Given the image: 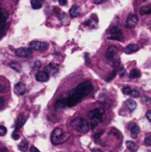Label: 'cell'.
Masks as SVG:
<instances>
[{
  "label": "cell",
  "mask_w": 151,
  "mask_h": 152,
  "mask_svg": "<svg viewBox=\"0 0 151 152\" xmlns=\"http://www.w3.org/2000/svg\"><path fill=\"white\" fill-rule=\"evenodd\" d=\"M109 36L108 37L109 39L111 40H117V41H123V32L122 30L117 27H112L109 29Z\"/></svg>",
  "instance_id": "cell-6"
},
{
  "label": "cell",
  "mask_w": 151,
  "mask_h": 152,
  "mask_svg": "<svg viewBox=\"0 0 151 152\" xmlns=\"http://www.w3.org/2000/svg\"><path fill=\"white\" fill-rule=\"evenodd\" d=\"M26 92V86L25 84L19 82L14 86V93L18 95H23Z\"/></svg>",
  "instance_id": "cell-12"
},
{
  "label": "cell",
  "mask_w": 151,
  "mask_h": 152,
  "mask_svg": "<svg viewBox=\"0 0 151 152\" xmlns=\"http://www.w3.org/2000/svg\"><path fill=\"white\" fill-rule=\"evenodd\" d=\"M143 1H146V0H143Z\"/></svg>",
  "instance_id": "cell-42"
},
{
  "label": "cell",
  "mask_w": 151,
  "mask_h": 152,
  "mask_svg": "<svg viewBox=\"0 0 151 152\" xmlns=\"http://www.w3.org/2000/svg\"><path fill=\"white\" fill-rule=\"evenodd\" d=\"M104 0H94V4H101V3H102Z\"/></svg>",
  "instance_id": "cell-40"
},
{
  "label": "cell",
  "mask_w": 151,
  "mask_h": 152,
  "mask_svg": "<svg viewBox=\"0 0 151 152\" xmlns=\"http://www.w3.org/2000/svg\"><path fill=\"white\" fill-rule=\"evenodd\" d=\"M106 61L113 68H117L120 65V60L118 58V50L115 45H111L106 52Z\"/></svg>",
  "instance_id": "cell-2"
},
{
  "label": "cell",
  "mask_w": 151,
  "mask_h": 152,
  "mask_svg": "<svg viewBox=\"0 0 151 152\" xmlns=\"http://www.w3.org/2000/svg\"><path fill=\"white\" fill-rule=\"evenodd\" d=\"M18 148H19V150H20V151H22V152L27 151H28V142H26V141H22V142L19 144Z\"/></svg>",
  "instance_id": "cell-22"
},
{
  "label": "cell",
  "mask_w": 151,
  "mask_h": 152,
  "mask_svg": "<svg viewBox=\"0 0 151 152\" xmlns=\"http://www.w3.org/2000/svg\"><path fill=\"white\" fill-rule=\"evenodd\" d=\"M69 137H70L69 133L64 132L61 128H55L53 130V132L52 133L51 140L53 144L59 145V144H62L65 142H67Z\"/></svg>",
  "instance_id": "cell-3"
},
{
  "label": "cell",
  "mask_w": 151,
  "mask_h": 152,
  "mask_svg": "<svg viewBox=\"0 0 151 152\" xmlns=\"http://www.w3.org/2000/svg\"><path fill=\"white\" fill-rule=\"evenodd\" d=\"M53 1H56V0H53Z\"/></svg>",
  "instance_id": "cell-43"
},
{
  "label": "cell",
  "mask_w": 151,
  "mask_h": 152,
  "mask_svg": "<svg viewBox=\"0 0 151 152\" xmlns=\"http://www.w3.org/2000/svg\"><path fill=\"white\" fill-rule=\"evenodd\" d=\"M15 54L18 57H21V58H27L28 56H30L32 54V50L31 48H26V47H20L16 49L15 51Z\"/></svg>",
  "instance_id": "cell-9"
},
{
  "label": "cell",
  "mask_w": 151,
  "mask_h": 152,
  "mask_svg": "<svg viewBox=\"0 0 151 152\" xmlns=\"http://www.w3.org/2000/svg\"><path fill=\"white\" fill-rule=\"evenodd\" d=\"M130 95H131V96H133V97H134V98H137V97H139V96H140V93H139V91L133 89V90H132V93H131V94H130Z\"/></svg>",
  "instance_id": "cell-29"
},
{
  "label": "cell",
  "mask_w": 151,
  "mask_h": 152,
  "mask_svg": "<svg viewBox=\"0 0 151 152\" xmlns=\"http://www.w3.org/2000/svg\"><path fill=\"white\" fill-rule=\"evenodd\" d=\"M103 114H104V110L102 109H100V108H97V109H94L93 110H90L87 113V117L90 119L91 126H92L93 129L95 128L102 121Z\"/></svg>",
  "instance_id": "cell-4"
},
{
  "label": "cell",
  "mask_w": 151,
  "mask_h": 152,
  "mask_svg": "<svg viewBox=\"0 0 151 152\" xmlns=\"http://www.w3.org/2000/svg\"><path fill=\"white\" fill-rule=\"evenodd\" d=\"M9 17L8 12L4 10L3 8L0 7V36H2L4 32V28H5V23L6 20Z\"/></svg>",
  "instance_id": "cell-7"
},
{
  "label": "cell",
  "mask_w": 151,
  "mask_h": 152,
  "mask_svg": "<svg viewBox=\"0 0 151 152\" xmlns=\"http://www.w3.org/2000/svg\"><path fill=\"white\" fill-rule=\"evenodd\" d=\"M129 77L131 78H138L141 77V72L139 69H133L130 71V74H129Z\"/></svg>",
  "instance_id": "cell-21"
},
{
  "label": "cell",
  "mask_w": 151,
  "mask_h": 152,
  "mask_svg": "<svg viewBox=\"0 0 151 152\" xmlns=\"http://www.w3.org/2000/svg\"><path fill=\"white\" fill-rule=\"evenodd\" d=\"M6 133H7V129L4 126H0V136L5 135Z\"/></svg>",
  "instance_id": "cell-28"
},
{
  "label": "cell",
  "mask_w": 151,
  "mask_h": 152,
  "mask_svg": "<svg viewBox=\"0 0 151 152\" xmlns=\"http://www.w3.org/2000/svg\"><path fill=\"white\" fill-rule=\"evenodd\" d=\"M40 67H41V61H35V63H34V68H35V69H39Z\"/></svg>",
  "instance_id": "cell-34"
},
{
  "label": "cell",
  "mask_w": 151,
  "mask_h": 152,
  "mask_svg": "<svg viewBox=\"0 0 151 152\" xmlns=\"http://www.w3.org/2000/svg\"><path fill=\"white\" fill-rule=\"evenodd\" d=\"M26 122V118L24 117L23 114H20L17 118V121L15 123V132H17L20 128H21L23 126V125Z\"/></svg>",
  "instance_id": "cell-13"
},
{
  "label": "cell",
  "mask_w": 151,
  "mask_h": 152,
  "mask_svg": "<svg viewBox=\"0 0 151 152\" xmlns=\"http://www.w3.org/2000/svg\"><path fill=\"white\" fill-rule=\"evenodd\" d=\"M126 146L127 148L129 149V151H131L132 152H135L137 151V147H136V144L132 142V141H127L126 142Z\"/></svg>",
  "instance_id": "cell-24"
},
{
  "label": "cell",
  "mask_w": 151,
  "mask_h": 152,
  "mask_svg": "<svg viewBox=\"0 0 151 152\" xmlns=\"http://www.w3.org/2000/svg\"><path fill=\"white\" fill-rule=\"evenodd\" d=\"M93 85L89 81H85L79 84L75 89L69 92L65 97L60 98L57 101L56 108L76 106L83 98L88 96L93 91Z\"/></svg>",
  "instance_id": "cell-1"
},
{
  "label": "cell",
  "mask_w": 151,
  "mask_h": 152,
  "mask_svg": "<svg viewBox=\"0 0 151 152\" xmlns=\"http://www.w3.org/2000/svg\"><path fill=\"white\" fill-rule=\"evenodd\" d=\"M145 144L147 146H151V134H148L145 138Z\"/></svg>",
  "instance_id": "cell-27"
},
{
  "label": "cell",
  "mask_w": 151,
  "mask_h": 152,
  "mask_svg": "<svg viewBox=\"0 0 151 152\" xmlns=\"http://www.w3.org/2000/svg\"><path fill=\"white\" fill-rule=\"evenodd\" d=\"M142 102H145V103H147V104H151V98L145 96V97H143Z\"/></svg>",
  "instance_id": "cell-30"
},
{
  "label": "cell",
  "mask_w": 151,
  "mask_h": 152,
  "mask_svg": "<svg viewBox=\"0 0 151 152\" xmlns=\"http://www.w3.org/2000/svg\"><path fill=\"white\" fill-rule=\"evenodd\" d=\"M44 4V0H31V6L33 9H40Z\"/></svg>",
  "instance_id": "cell-19"
},
{
  "label": "cell",
  "mask_w": 151,
  "mask_h": 152,
  "mask_svg": "<svg viewBox=\"0 0 151 152\" xmlns=\"http://www.w3.org/2000/svg\"><path fill=\"white\" fill-rule=\"evenodd\" d=\"M67 2H68L67 0H59V4H60L61 5H62V6H63V5H66V4H67Z\"/></svg>",
  "instance_id": "cell-37"
},
{
  "label": "cell",
  "mask_w": 151,
  "mask_h": 152,
  "mask_svg": "<svg viewBox=\"0 0 151 152\" xmlns=\"http://www.w3.org/2000/svg\"><path fill=\"white\" fill-rule=\"evenodd\" d=\"M102 133H103V131H100L99 133H97V134H93V138H94V140H95V141H97V140L100 138V136L102 134Z\"/></svg>",
  "instance_id": "cell-31"
},
{
  "label": "cell",
  "mask_w": 151,
  "mask_h": 152,
  "mask_svg": "<svg viewBox=\"0 0 151 152\" xmlns=\"http://www.w3.org/2000/svg\"><path fill=\"white\" fill-rule=\"evenodd\" d=\"M80 13V8L79 6L77 5H74L72 6L70 9H69V15L72 17V18H76L79 15Z\"/></svg>",
  "instance_id": "cell-17"
},
{
  "label": "cell",
  "mask_w": 151,
  "mask_h": 152,
  "mask_svg": "<svg viewBox=\"0 0 151 152\" xmlns=\"http://www.w3.org/2000/svg\"><path fill=\"white\" fill-rule=\"evenodd\" d=\"M151 13V4L149 5H145L141 9V14L142 15H148Z\"/></svg>",
  "instance_id": "cell-23"
},
{
  "label": "cell",
  "mask_w": 151,
  "mask_h": 152,
  "mask_svg": "<svg viewBox=\"0 0 151 152\" xmlns=\"http://www.w3.org/2000/svg\"><path fill=\"white\" fill-rule=\"evenodd\" d=\"M138 20H139V18L136 14H130L126 20V24H125L126 28H134L137 25Z\"/></svg>",
  "instance_id": "cell-10"
},
{
  "label": "cell",
  "mask_w": 151,
  "mask_h": 152,
  "mask_svg": "<svg viewBox=\"0 0 151 152\" xmlns=\"http://www.w3.org/2000/svg\"><path fill=\"white\" fill-rule=\"evenodd\" d=\"M12 139H14V140H18L19 138H20V135H19V134H17L15 131L12 134Z\"/></svg>",
  "instance_id": "cell-33"
},
{
  "label": "cell",
  "mask_w": 151,
  "mask_h": 152,
  "mask_svg": "<svg viewBox=\"0 0 151 152\" xmlns=\"http://www.w3.org/2000/svg\"><path fill=\"white\" fill-rule=\"evenodd\" d=\"M126 106L130 111H133L137 108V103L133 100H128V101H126Z\"/></svg>",
  "instance_id": "cell-20"
},
{
  "label": "cell",
  "mask_w": 151,
  "mask_h": 152,
  "mask_svg": "<svg viewBox=\"0 0 151 152\" xmlns=\"http://www.w3.org/2000/svg\"><path fill=\"white\" fill-rule=\"evenodd\" d=\"M6 90V86L4 85H3L1 82H0V92H4Z\"/></svg>",
  "instance_id": "cell-36"
},
{
  "label": "cell",
  "mask_w": 151,
  "mask_h": 152,
  "mask_svg": "<svg viewBox=\"0 0 151 152\" xmlns=\"http://www.w3.org/2000/svg\"><path fill=\"white\" fill-rule=\"evenodd\" d=\"M132 88L131 87H129V86H125L124 88H123V93L125 94H126V95H130L131 94V93H132Z\"/></svg>",
  "instance_id": "cell-25"
},
{
  "label": "cell",
  "mask_w": 151,
  "mask_h": 152,
  "mask_svg": "<svg viewBox=\"0 0 151 152\" xmlns=\"http://www.w3.org/2000/svg\"><path fill=\"white\" fill-rule=\"evenodd\" d=\"M120 70H121V71H120V77H124V76L125 75V69L122 68Z\"/></svg>",
  "instance_id": "cell-39"
},
{
  "label": "cell",
  "mask_w": 151,
  "mask_h": 152,
  "mask_svg": "<svg viewBox=\"0 0 151 152\" xmlns=\"http://www.w3.org/2000/svg\"><path fill=\"white\" fill-rule=\"evenodd\" d=\"M146 118H148V120L151 122V110H148V112L146 113Z\"/></svg>",
  "instance_id": "cell-35"
},
{
  "label": "cell",
  "mask_w": 151,
  "mask_h": 152,
  "mask_svg": "<svg viewBox=\"0 0 151 152\" xmlns=\"http://www.w3.org/2000/svg\"><path fill=\"white\" fill-rule=\"evenodd\" d=\"M117 73V71L116 69H115V70H113V71H112V73L110 74V76H109V77L106 79V81H107V82H109V81H111L113 78H115V77H116Z\"/></svg>",
  "instance_id": "cell-26"
},
{
  "label": "cell",
  "mask_w": 151,
  "mask_h": 152,
  "mask_svg": "<svg viewBox=\"0 0 151 152\" xmlns=\"http://www.w3.org/2000/svg\"><path fill=\"white\" fill-rule=\"evenodd\" d=\"M128 128H129L130 131H131V135H132V137H133V138H136L137 135H138L139 133H140V127H139L136 124L132 123V124L129 125Z\"/></svg>",
  "instance_id": "cell-15"
},
{
  "label": "cell",
  "mask_w": 151,
  "mask_h": 152,
  "mask_svg": "<svg viewBox=\"0 0 151 152\" xmlns=\"http://www.w3.org/2000/svg\"><path fill=\"white\" fill-rule=\"evenodd\" d=\"M4 107V98L0 97V110H3Z\"/></svg>",
  "instance_id": "cell-32"
},
{
  "label": "cell",
  "mask_w": 151,
  "mask_h": 152,
  "mask_svg": "<svg viewBox=\"0 0 151 152\" xmlns=\"http://www.w3.org/2000/svg\"><path fill=\"white\" fill-rule=\"evenodd\" d=\"M138 50H139V45H136V44H131V45H127L125 48V53L126 54H132V53H136Z\"/></svg>",
  "instance_id": "cell-16"
},
{
  "label": "cell",
  "mask_w": 151,
  "mask_h": 152,
  "mask_svg": "<svg viewBox=\"0 0 151 152\" xmlns=\"http://www.w3.org/2000/svg\"><path fill=\"white\" fill-rule=\"evenodd\" d=\"M36 80L38 82H47L49 80V74L46 71H38L36 74Z\"/></svg>",
  "instance_id": "cell-11"
},
{
  "label": "cell",
  "mask_w": 151,
  "mask_h": 152,
  "mask_svg": "<svg viewBox=\"0 0 151 152\" xmlns=\"http://www.w3.org/2000/svg\"><path fill=\"white\" fill-rule=\"evenodd\" d=\"M44 71H46L48 74L55 75L59 71V66L58 65H55L53 63H50L48 66L45 67V70Z\"/></svg>",
  "instance_id": "cell-14"
},
{
  "label": "cell",
  "mask_w": 151,
  "mask_h": 152,
  "mask_svg": "<svg viewBox=\"0 0 151 152\" xmlns=\"http://www.w3.org/2000/svg\"><path fill=\"white\" fill-rule=\"evenodd\" d=\"M71 126L76 131H77L79 133H82V134H86L90 130L88 122L86 121V119H85L83 118H74L72 120V122H71Z\"/></svg>",
  "instance_id": "cell-5"
},
{
  "label": "cell",
  "mask_w": 151,
  "mask_h": 152,
  "mask_svg": "<svg viewBox=\"0 0 151 152\" xmlns=\"http://www.w3.org/2000/svg\"><path fill=\"white\" fill-rule=\"evenodd\" d=\"M92 151L93 152H103L101 150H100V149H93L92 150Z\"/></svg>",
  "instance_id": "cell-41"
},
{
  "label": "cell",
  "mask_w": 151,
  "mask_h": 152,
  "mask_svg": "<svg viewBox=\"0 0 151 152\" xmlns=\"http://www.w3.org/2000/svg\"><path fill=\"white\" fill-rule=\"evenodd\" d=\"M29 152H40L35 146H32L31 148H30V151H29Z\"/></svg>",
  "instance_id": "cell-38"
},
{
  "label": "cell",
  "mask_w": 151,
  "mask_h": 152,
  "mask_svg": "<svg viewBox=\"0 0 151 152\" xmlns=\"http://www.w3.org/2000/svg\"><path fill=\"white\" fill-rule=\"evenodd\" d=\"M29 46L31 49L36 50V51H40V52L45 51L47 49V45L40 41H32L29 44Z\"/></svg>",
  "instance_id": "cell-8"
},
{
  "label": "cell",
  "mask_w": 151,
  "mask_h": 152,
  "mask_svg": "<svg viewBox=\"0 0 151 152\" xmlns=\"http://www.w3.org/2000/svg\"><path fill=\"white\" fill-rule=\"evenodd\" d=\"M9 66L10 68H12L13 70H15L16 72H20L21 71V66L19 62L15 61H12L9 63Z\"/></svg>",
  "instance_id": "cell-18"
}]
</instances>
